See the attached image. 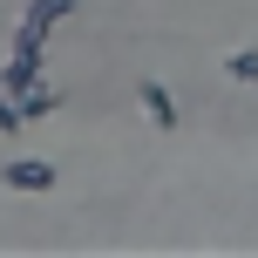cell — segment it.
<instances>
[{"mask_svg":"<svg viewBox=\"0 0 258 258\" xmlns=\"http://www.w3.org/2000/svg\"><path fill=\"white\" fill-rule=\"evenodd\" d=\"M143 109H150V116L163 122V129L177 122V109H170V89H156V82H150V89H143Z\"/></svg>","mask_w":258,"mask_h":258,"instance_id":"7a4b0ae2","label":"cell"},{"mask_svg":"<svg viewBox=\"0 0 258 258\" xmlns=\"http://www.w3.org/2000/svg\"><path fill=\"white\" fill-rule=\"evenodd\" d=\"M231 75H238V82H258V54H251V48L231 54Z\"/></svg>","mask_w":258,"mask_h":258,"instance_id":"3957f363","label":"cell"},{"mask_svg":"<svg viewBox=\"0 0 258 258\" xmlns=\"http://www.w3.org/2000/svg\"><path fill=\"white\" fill-rule=\"evenodd\" d=\"M7 183H14V190H48L54 170L48 163H7Z\"/></svg>","mask_w":258,"mask_h":258,"instance_id":"6da1fadb","label":"cell"},{"mask_svg":"<svg viewBox=\"0 0 258 258\" xmlns=\"http://www.w3.org/2000/svg\"><path fill=\"white\" fill-rule=\"evenodd\" d=\"M14 122H21V109H7V102H0V129H14Z\"/></svg>","mask_w":258,"mask_h":258,"instance_id":"277c9868","label":"cell"}]
</instances>
